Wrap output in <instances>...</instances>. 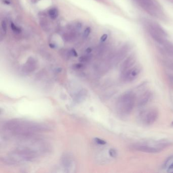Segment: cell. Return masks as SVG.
Returning a JSON list of instances; mask_svg holds the SVG:
<instances>
[{
	"mask_svg": "<svg viewBox=\"0 0 173 173\" xmlns=\"http://www.w3.org/2000/svg\"><path fill=\"white\" fill-rule=\"evenodd\" d=\"M108 38V35L107 34H104L101 37V41L102 42H104L107 40Z\"/></svg>",
	"mask_w": 173,
	"mask_h": 173,
	"instance_id": "7402d4cb",
	"label": "cell"
},
{
	"mask_svg": "<svg viewBox=\"0 0 173 173\" xmlns=\"http://www.w3.org/2000/svg\"><path fill=\"white\" fill-rule=\"evenodd\" d=\"M74 67L76 69H80L83 67V64H77L74 65Z\"/></svg>",
	"mask_w": 173,
	"mask_h": 173,
	"instance_id": "44dd1931",
	"label": "cell"
},
{
	"mask_svg": "<svg viewBox=\"0 0 173 173\" xmlns=\"http://www.w3.org/2000/svg\"><path fill=\"white\" fill-rule=\"evenodd\" d=\"M1 27H2V30H3L5 33H6L7 31V24L5 20H3L1 22Z\"/></svg>",
	"mask_w": 173,
	"mask_h": 173,
	"instance_id": "e0dca14e",
	"label": "cell"
},
{
	"mask_svg": "<svg viewBox=\"0 0 173 173\" xmlns=\"http://www.w3.org/2000/svg\"><path fill=\"white\" fill-rule=\"evenodd\" d=\"M49 46L51 47V48H55V45H54L53 44H50V45H49Z\"/></svg>",
	"mask_w": 173,
	"mask_h": 173,
	"instance_id": "d4e9b609",
	"label": "cell"
},
{
	"mask_svg": "<svg viewBox=\"0 0 173 173\" xmlns=\"http://www.w3.org/2000/svg\"><path fill=\"white\" fill-rule=\"evenodd\" d=\"M136 103V96L133 93H125L120 98L118 105L120 111L125 114H129L133 111Z\"/></svg>",
	"mask_w": 173,
	"mask_h": 173,
	"instance_id": "7a4b0ae2",
	"label": "cell"
},
{
	"mask_svg": "<svg viewBox=\"0 0 173 173\" xmlns=\"http://www.w3.org/2000/svg\"><path fill=\"white\" fill-rule=\"evenodd\" d=\"M141 68L139 66H135L129 69L124 72L121 73V78L127 82H131L135 80L140 73Z\"/></svg>",
	"mask_w": 173,
	"mask_h": 173,
	"instance_id": "3957f363",
	"label": "cell"
},
{
	"mask_svg": "<svg viewBox=\"0 0 173 173\" xmlns=\"http://www.w3.org/2000/svg\"><path fill=\"white\" fill-rule=\"evenodd\" d=\"M86 95V92H85V91H81L76 96H75V101H76L77 103L80 102L82 100L84 99Z\"/></svg>",
	"mask_w": 173,
	"mask_h": 173,
	"instance_id": "8fae6325",
	"label": "cell"
},
{
	"mask_svg": "<svg viewBox=\"0 0 173 173\" xmlns=\"http://www.w3.org/2000/svg\"><path fill=\"white\" fill-rule=\"evenodd\" d=\"M62 163L65 169H70L73 164V159L69 154H66L62 158Z\"/></svg>",
	"mask_w": 173,
	"mask_h": 173,
	"instance_id": "9c48e42d",
	"label": "cell"
},
{
	"mask_svg": "<svg viewBox=\"0 0 173 173\" xmlns=\"http://www.w3.org/2000/svg\"><path fill=\"white\" fill-rule=\"evenodd\" d=\"M158 117V111L157 109L150 110L145 115L144 122L147 125H151L156 121Z\"/></svg>",
	"mask_w": 173,
	"mask_h": 173,
	"instance_id": "5b68a950",
	"label": "cell"
},
{
	"mask_svg": "<svg viewBox=\"0 0 173 173\" xmlns=\"http://www.w3.org/2000/svg\"><path fill=\"white\" fill-rule=\"evenodd\" d=\"M163 47L165 48V51L171 55L172 56H173V44H172L171 43L167 42L165 40V42H164L163 44Z\"/></svg>",
	"mask_w": 173,
	"mask_h": 173,
	"instance_id": "30bf717a",
	"label": "cell"
},
{
	"mask_svg": "<svg viewBox=\"0 0 173 173\" xmlns=\"http://www.w3.org/2000/svg\"><path fill=\"white\" fill-rule=\"evenodd\" d=\"M136 61V57L135 55H131L129 56L124 61L121 66V73L124 72L125 71L131 68L133 64H135Z\"/></svg>",
	"mask_w": 173,
	"mask_h": 173,
	"instance_id": "52a82bcc",
	"label": "cell"
},
{
	"mask_svg": "<svg viewBox=\"0 0 173 173\" xmlns=\"http://www.w3.org/2000/svg\"><path fill=\"white\" fill-rule=\"evenodd\" d=\"M48 13L51 18H52L53 19H55V18H57V17L58 16V11L56 9H55V8H53L49 10Z\"/></svg>",
	"mask_w": 173,
	"mask_h": 173,
	"instance_id": "7c38bea8",
	"label": "cell"
},
{
	"mask_svg": "<svg viewBox=\"0 0 173 173\" xmlns=\"http://www.w3.org/2000/svg\"><path fill=\"white\" fill-rule=\"evenodd\" d=\"M173 164V156L168 157L166 161H165V164H164V167L167 168H168L170 166H171Z\"/></svg>",
	"mask_w": 173,
	"mask_h": 173,
	"instance_id": "4fadbf2b",
	"label": "cell"
},
{
	"mask_svg": "<svg viewBox=\"0 0 173 173\" xmlns=\"http://www.w3.org/2000/svg\"><path fill=\"white\" fill-rule=\"evenodd\" d=\"M152 97V93L149 91L143 93L139 99L138 106L140 107L145 106V105H147L148 103H149V101L151 100Z\"/></svg>",
	"mask_w": 173,
	"mask_h": 173,
	"instance_id": "ba28073f",
	"label": "cell"
},
{
	"mask_svg": "<svg viewBox=\"0 0 173 173\" xmlns=\"http://www.w3.org/2000/svg\"></svg>",
	"mask_w": 173,
	"mask_h": 173,
	"instance_id": "484cf974",
	"label": "cell"
},
{
	"mask_svg": "<svg viewBox=\"0 0 173 173\" xmlns=\"http://www.w3.org/2000/svg\"><path fill=\"white\" fill-rule=\"evenodd\" d=\"M91 28H87L85 30L84 33H83V36L84 38H87L89 36V35L91 33Z\"/></svg>",
	"mask_w": 173,
	"mask_h": 173,
	"instance_id": "ac0fdd59",
	"label": "cell"
},
{
	"mask_svg": "<svg viewBox=\"0 0 173 173\" xmlns=\"http://www.w3.org/2000/svg\"><path fill=\"white\" fill-rule=\"evenodd\" d=\"M134 149L137 151L149 153H158L161 150L157 147H153L147 145H138L134 147Z\"/></svg>",
	"mask_w": 173,
	"mask_h": 173,
	"instance_id": "8992f818",
	"label": "cell"
},
{
	"mask_svg": "<svg viewBox=\"0 0 173 173\" xmlns=\"http://www.w3.org/2000/svg\"><path fill=\"white\" fill-rule=\"evenodd\" d=\"M109 155H110V156L112 157H115L117 156V153L116 150L114 149H111L109 150Z\"/></svg>",
	"mask_w": 173,
	"mask_h": 173,
	"instance_id": "9a60e30c",
	"label": "cell"
},
{
	"mask_svg": "<svg viewBox=\"0 0 173 173\" xmlns=\"http://www.w3.org/2000/svg\"><path fill=\"white\" fill-rule=\"evenodd\" d=\"M11 28L12 30L16 33H20L21 32V30L20 28H19L18 26H16L14 24L11 23Z\"/></svg>",
	"mask_w": 173,
	"mask_h": 173,
	"instance_id": "5bb4252c",
	"label": "cell"
},
{
	"mask_svg": "<svg viewBox=\"0 0 173 173\" xmlns=\"http://www.w3.org/2000/svg\"><path fill=\"white\" fill-rule=\"evenodd\" d=\"M90 57L89 56H83L79 58V60L81 62H87L88 60H89L90 59Z\"/></svg>",
	"mask_w": 173,
	"mask_h": 173,
	"instance_id": "d6986e66",
	"label": "cell"
},
{
	"mask_svg": "<svg viewBox=\"0 0 173 173\" xmlns=\"http://www.w3.org/2000/svg\"><path fill=\"white\" fill-rule=\"evenodd\" d=\"M6 129L17 134H30L40 131L43 127L36 123L21 120L10 121L6 125Z\"/></svg>",
	"mask_w": 173,
	"mask_h": 173,
	"instance_id": "6da1fadb",
	"label": "cell"
},
{
	"mask_svg": "<svg viewBox=\"0 0 173 173\" xmlns=\"http://www.w3.org/2000/svg\"><path fill=\"white\" fill-rule=\"evenodd\" d=\"M167 171L169 173H173V164L167 168Z\"/></svg>",
	"mask_w": 173,
	"mask_h": 173,
	"instance_id": "603a6c76",
	"label": "cell"
},
{
	"mask_svg": "<svg viewBox=\"0 0 173 173\" xmlns=\"http://www.w3.org/2000/svg\"><path fill=\"white\" fill-rule=\"evenodd\" d=\"M95 141L96 143H98L99 145H104L106 144V141L103 140H102V139L98 138H95Z\"/></svg>",
	"mask_w": 173,
	"mask_h": 173,
	"instance_id": "2e32d148",
	"label": "cell"
},
{
	"mask_svg": "<svg viewBox=\"0 0 173 173\" xmlns=\"http://www.w3.org/2000/svg\"><path fill=\"white\" fill-rule=\"evenodd\" d=\"M70 54L72 55V56L75 57H77L78 56V54L77 53L76 51L74 49H72L70 51Z\"/></svg>",
	"mask_w": 173,
	"mask_h": 173,
	"instance_id": "ffe728a7",
	"label": "cell"
},
{
	"mask_svg": "<svg viewBox=\"0 0 173 173\" xmlns=\"http://www.w3.org/2000/svg\"><path fill=\"white\" fill-rule=\"evenodd\" d=\"M138 4L146 10L152 15L156 14V8L155 4L152 0H136Z\"/></svg>",
	"mask_w": 173,
	"mask_h": 173,
	"instance_id": "277c9868",
	"label": "cell"
},
{
	"mask_svg": "<svg viewBox=\"0 0 173 173\" xmlns=\"http://www.w3.org/2000/svg\"><path fill=\"white\" fill-rule=\"evenodd\" d=\"M91 48H88L86 50V53H90L91 52Z\"/></svg>",
	"mask_w": 173,
	"mask_h": 173,
	"instance_id": "cb8c5ba5",
	"label": "cell"
}]
</instances>
